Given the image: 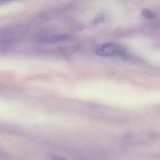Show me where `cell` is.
<instances>
[{
    "instance_id": "obj_1",
    "label": "cell",
    "mask_w": 160,
    "mask_h": 160,
    "mask_svg": "<svg viewBox=\"0 0 160 160\" xmlns=\"http://www.w3.org/2000/svg\"><path fill=\"white\" fill-rule=\"evenodd\" d=\"M96 54L103 57L122 55L125 50L121 46L113 43H107L98 47L95 50Z\"/></svg>"
},
{
    "instance_id": "obj_2",
    "label": "cell",
    "mask_w": 160,
    "mask_h": 160,
    "mask_svg": "<svg viewBox=\"0 0 160 160\" xmlns=\"http://www.w3.org/2000/svg\"><path fill=\"white\" fill-rule=\"evenodd\" d=\"M142 14L144 18L147 19H154L156 18L155 14L151 10L147 8H144L142 10Z\"/></svg>"
},
{
    "instance_id": "obj_3",
    "label": "cell",
    "mask_w": 160,
    "mask_h": 160,
    "mask_svg": "<svg viewBox=\"0 0 160 160\" xmlns=\"http://www.w3.org/2000/svg\"><path fill=\"white\" fill-rule=\"evenodd\" d=\"M53 159L54 160H67L65 159L62 158H58V157H53Z\"/></svg>"
},
{
    "instance_id": "obj_4",
    "label": "cell",
    "mask_w": 160,
    "mask_h": 160,
    "mask_svg": "<svg viewBox=\"0 0 160 160\" xmlns=\"http://www.w3.org/2000/svg\"><path fill=\"white\" fill-rule=\"evenodd\" d=\"M1 1H13V0H1Z\"/></svg>"
}]
</instances>
